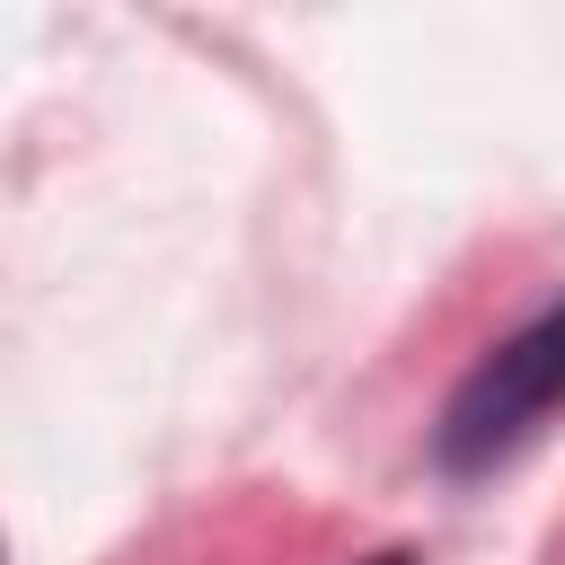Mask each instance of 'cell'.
Returning a JSON list of instances; mask_svg holds the SVG:
<instances>
[{"label": "cell", "instance_id": "1", "mask_svg": "<svg viewBox=\"0 0 565 565\" xmlns=\"http://www.w3.org/2000/svg\"><path fill=\"white\" fill-rule=\"evenodd\" d=\"M547 415H565V300L539 309L521 335H503L441 406L433 424V459L450 477H486L494 459H512Z\"/></svg>", "mask_w": 565, "mask_h": 565}, {"label": "cell", "instance_id": "2", "mask_svg": "<svg viewBox=\"0 0 565 565\" xmlns=\"http://www.w3.org/2000/svg\"><path fill=\"white\" fill-rule=\"evenodd\" d=\"M362 565H424V556H406V547H380V556H362Z\"/></svg>", "mask_w": 565, "mask_h": 565}, {"label": "cell", "instance_id": "3", "mask_svg": "<svg viewBox=\"0 0 565 565\" xmlns=\"http://www.w3.org/2000/svg\"><path fill=\"white\" fill-rule=\"evenodd\" d=\"M0 565H9V556H0Z\"/></svg>", "mask_w": 565, "mask_h": 565}]
</instances>
